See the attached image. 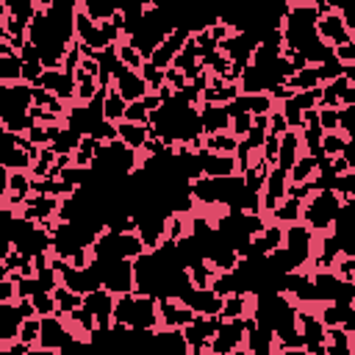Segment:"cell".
<instances>
[{"label": "cell", "mask_w": 355, "mask_h": 355, "mask_svg": "<svg viewBox=\"0 0 355 355\" xmlns=\"http://www.w3.org/2000/svg\"><path fill=\"white\" fill-rule=\"evenodd\" d=\"M341 205H344V197L336 189H319L302 202V222L313 233H324L336 225Z\"/></svg>", "instance_id": "2"}, {"label": "cell", "mask_w": 355, "mask_h": 355, "mask_svg": "<svg viewBox=\"0 0 355 355\" xmlns=\"http://www.w3.org/2000/svg\"><path fill=\"white\" fill-rule=\"evenodd\" d=\"M250 297H252V294H244V291L227 294L219 316H222V319H239V316H247V313H250Z\"/></svg>", "instance_id": "21"}, {"label": "cell", "mask_w": 355, "mask_h": 355, "mask_svg": "<svg viewBox=\"0 0 355 355\" xmlns=\"http://www.w3.org/2000/svg\"><path fill=\"white\" fill-rule=\"evenodd\" d=\"M141 75H144V80H147V86H150V92H158L164 83H166V69H161V67H155L153 61H144V67L139 69Z\"/></svg>", "instance_id": "29"}, {"label": "cell", "mask_w": 355, "mask_h": 355, "mask_svg": "<svg viewBox=\"0 0 355 355\" xmlns=\"http://www.w3.org/2000/svg\"><path fill=\"white\" fill-rule=\"evenodd\" d=\"M166 83H169L175 92H180V89L189 86V78H186L183 69H178V67H166Z\"/></svg>", "instance_id": "34"}, {"label": "cell", "mask_w": 355, "mask_h": 355, "mask_svg": "<svg viewBox=\"0 0 355 355\" xmlns=\"http://www.w3.org/2000/svg\"><path fill=\"white\" fill-rule=\"evenodd\" d=\"M300 330H302V338H305V352H316V355H324L327 347H324V336H327V324L322 322L319 313H311V311H300Z\"/></svg>", "instance_id": "5"}, {"label": "cell", "mask_w": 355, "mask_h": 355, "mask_svg": "<svg viewBox=\"0 0 355 355\" xmlns=\"http://www.w3.org/2000/svg\"><path fill=\"white\" fill-rule=\"evenodd\" d=\"M288 89H294V92H305V89H316V86H322V78H319V67L316 64H308V67H302V69H297L288 80Z\"/></svg>", "instance_id": "17"}, {"label": "cell", "mask_w": 355, "mask_h": 355, "mask_svg": "<svg viewBox=\"0 0 355 355\" xmlns=\"http://www.w3.org/2000/svg\"><path fill=\"white\" fill-rule=\"evenodd\" d=\"M319 36H322L327 44H333V47H338V44H349V42H352L349 28H347L344 17H341L336 8L319 17Z\"/></svg>", "instance_id": "10"}, {"label": "cell", "mask_w": 355, "mask_h": 355, "mask_svg": "<svg viewBox=\"0 0 355 355\" xmlns=\"http://www.w3.org/2000/svg\"><path fill=\"white\" fill-rule=\"evenodd\" d=\"M53 297H55V302H58V316H64V319H67L75 308H80V305H83V294H78V291L67 288L64 283L53 288Z\"/></svg>", "instance_id": "20"}, {"label": "cell", "mask_w": 355, "mask_h": 355, "mask_svg": "<svg viewBox=\"0 0 355 355\" xmlns=\"http://www.w3.org/2000/svg\"><path fill=\"white\" fill-rule=\"evenodd\" d=\"M347 133L344 130H327L324 136H322V153L324 155H341L344 153V147H347Z\"/></svg>", "instance_id": "26"}, {"label": "cell", "mask_w": 355, "mask_h": 355, "mask_svg": "<svg viewBox=\"0 0 355 355\" xmlns=\"http://www.w3.org/2000/svg\"><path fill=\"white\" fill-rule=\"evenodd\" d=\"M80 139H83V136H80V133H75L72 128H61V130L55 133V139H53V144H50V147H53L58 155H61V153H75V150H78V144H80Z\"/></svg>", "instance_id": "25"}, {"label": "cell", "mask_w": 355, "mask_h": 355, "mask_svg": "<svg viewBox=\"0 0 355 355\" xmlns=\"http://www.w3.org/2000/svg\"><path fill=\"white\" fill-rule=\"evenodd\" d=\"M202 155V175L208 178H230V175H241L239 172V161L233 153H211V150H200Z\"/></svg>", "instance_id": "11"}, {"label": "cell", "mask_w": 355, "mask_h": 355, "mask_svg": "<svg viewBox=\"0 0 355 355\" xmlns=\"http://www.w3.org/2000/svg\"><path fill=\"white\" fill-rule=\"evenodd\" d=\"M42 336V316H31V319H22V327H19V338L25 344H36Z\"/></svg>", "instance_id": "30"}, {"label": "cell", "mask_w": 355, "mask_h": 355, "mask_svg": "<svg viewBox=\"0 0 355 355\" xmlns=\"http://www.w3.org/2000/svg\"><path fill=\"white\" fill-rule=\"evenodd\" d=\"M313 175H316V158H313L311 153L300 155V158L294 161V166L288 169V180H291V183H302V180H308V178H313Z\"/></svg>", "instance_id": "23"}, {"label": "cell", "mask_w": 355, "mask_h": 355, "mask_svg": "<svg viewBox=\"0 0 355 355\" xmlns=\"http://www.w3.org/2000/svg\"><path fill=\"white\" fill-rule=\"evenodd\" d=\"M300 144H302V136H300V130H286L283 136H280V153H277V166H283V169H291L294 166V161L300 158Z\"/></svg>", "instance_id": "15"}, {"label": "cell", "mask_w": 355, "mask_h": 355, "mask_svg": "<svg viewBox=\"0 0 355 355\" xmlns=\"http://www.w3.org/2000/svg\"><path fill=\"white\" fill-rule=\"evenodd\" d=\"M219 324H222V316H202V313H197L194 322H189L183 327V333H186V338L191 344V352L211 349V338L219 330Z\"/></svg>", "instance_id": "4"}, {"label": "cell", "mask_w": 355, "mask_h": 355, "mask_svg": "<svg viewBox=\"0 0 355 355\" xmlns=\"http://www.w3.org/2000/svg\"><path fill=\"white\" fill-rule=\"evenodd\" d=\"M158 316H161V327H186L189 322H194L197 311H191L180 297H161Z\"/></svg>", "instance_id": "8"}, {"label": "cell", "mask_w": 355, "mask_h": 355, "mask_svg": "<svg viewBox=\"0 0 355 355\" xmlns=\"http://www.w3.org/2000/svg\"><path fill=\"white\" fill-rule=\"evenodd\" d=\"M75 36H78L80 44H89L92 50H103V47L114 44V42L105 36L103 25H100L94 17H89L83 8H78V17H75Z\"/></svg>", "instance_id": "6"}, {"label": "cell", "mask_w": 355, "mask_h": 355, "mask_svg": "<svg viewBox=\"0 0 355 355\" xmlns=\"http://www.w3.org/2000/svg\"><path fill=\"white\" fill-rule=\"evenodd\" d=\"M125 108H128V100H125L116 89H108V94H105V100H103V114H105V119H111V122L125 119Z\"/></svg>", "instance_id": "22"}, {"label": "cell", "mask_w": 355, "mask_h": 355, "mask_svg": "<svg viewBox=\"0 0 355 355\" xmlns=\"http://www.w3.org/2000/svg\"><path fill=\"white\" fill-rule=\"evenodd\" d=\"M125 119H130V122H150V111H147V105H144V100H133V103H128V108H125Z\"/></svg>", "instance_id": "31"}, {"label": "cell", "mask_w": 355, "mask_h": 355, "mask_svg": "<svg viewBox=\"0 0 355 355\" xmlns=\"http://www.w3.org/2000/svg\"><path fill=\"white\" fill-rule=\"evenodd\" d=\"M286 130H288V119H286V114H283V111H269V133L283 136Z\"/></svg>", "instance_id": "35"}, {"label": "cell", "mask_w": 355, "mask_h": 355, "mask_svg": "<svg viewBox=\"0 0 355 355\" xmlns=\"http://www.w3.org/2000/svg\"><path fill=\"white\" fill-rule=\"evenodd\" d=\"M336 55H338V61H344V64H355V39H352L349 44H338V47H336Z\"/></svg>", "instance_id": "36"}, {"label": "cell", "mask_w": 355, "mask_h": 355, "mask_svg": "<svg viewBox=\"0 0 355 355\" xmlns=\"http://www.w3.org/2000/svg\"><path fill=\"white\" fill-rule=\"evenodd\" d=\"M200 119L205 133H222L230 128V111L222 103H200Z\"/></svg>", "instance_id": "13"}, {"label": "cell", "mask_w": 355, "mask_h": 355, "mask_svg": "<svg viewBox=\"0 0 355 355\" xmlns=\"http://www.w3.org/2000/svg\"><path fill=\"white\" fill-rule=\"evenodd\" d=\"M244 341H247V327H244V316H239V319H222V324H219V330L214 333V338H211V349L208 352H233V349H241L244 347Z\"/></svg>", "instance_id": "3"}, {"label": "cell", "mask_w": 355, "mask_h": 355, "mask_svg": "<svg viewBox=\"0 0 355 355\" xmlns=\"http://www.w3.org/2000/svg\"><path fill=\"white\" fill-rule=\"evenodd\" d=\"M333 169H336V175H347L352 166H349V161L344 155H333Z\"/></svg>", "instance_id": "37"}, {"label": "cell", "mask_w": 355, "mask_h": 355, "mask_svg": "<svg viewBox=\"0 0 355 355\" xmlns=\"http://www.w3.org/2000/svg\"><path fill=\"white\" fill-rule=\"evenodd\" d=\"M324 347L330 355H349L352 352V336L344 330V324H333V327H327Z\"/></svg>", "instance_id": "16"}, {"label": "cell", "mask_w": 355, "mask_h": 355, "mask_svg": "<svg viewBox=\"0 0 355 355\" xmlns=\"http://www.w3.org/2000/svg\"><path fill=\"white\" fill-rule=\"evenodd\" d=\"M277 153H280V136H275V133H266V141H263V150H261V155L275 166L277 164Z\"/></svg>", "instance_id": "33"}, {"label": "cell", "mask_w": 355, "mask_h": 355, "mask_svg": "<svg viewBox=\"0 0 355 355\" xmlns=\"http://www.w3.org/2000/svg\"><path fill=\"white\" fill-rule=\"evenodd\" d=\"M202 147L211 150V153H233L236 155V147H239V136L236 133H205L202 136Z\"/></svg>", "instance_id": "19"}, {"label": "cell", "mask_w": 355, "mask_h": 355, "mask_svg": "<svg viewBox=\"0 0 355 355\" xmlns=\"http://www.w3.org/2000/svg\"><path fill=\"white\" fill-rule=\"evenodd\" d=\"M211 288H214L219 297L236 294V291H239V277H236V272H216L214 280H211Z\"/></svg>", "instance_id": "27"}, {"label": "cell", "mask_w": 355, "mask_h": 355, "mask_svg": "<svg viewBox=\"0 0 355 355\" xmlns=\"http://www.w3.org/2000/svg\"><path fill=\"white\" fill-rule=\"evenodd\" d=\"M280 33H283V47L302 53L308 64H322L336 55V47L319 36V11L313 3H291L283 17Z\"/></svg>", "instance_id": "1"}, {"label": "cell", "mask_w": 355, "mask_h": 355, "mask_svg": "<svg viewBox=\"0 0 355 355\" xmlns=\"http://www.w3.org/2000/svg\"><path fill=\"white\" fill-rule=\"evenodd\" d=\"M8 14H14L17 19H22V22H28L31 25V19H33V14L39 11V3L36 0H3L0 3Z\"/></svg>", "instance_id": "24"}, {"label": "cell", "mask_w": 355, "mask_h": 355, "mask_svg": "<svg viewBox=\"0 0 355 355\" xmlns=\"http://www.w3.org/2000/svg\"><path fill=\"white\" fill-rule=\"evenodd\" d=\"M114 89H116L128 103H133V100H144V94L150 92L144 75H141L139 69H130V67H128L122 75L114 78Z\"/></svg>", "instance_id": "12"}, {"label": "cell", "mask_w": 355, "mask_h": 355, "mask_svg": "<svg viewBox=\"0 0 355 355\" xmlns=\"http://www.w3.org/2000/svg\"><path fill=\"white\" fill-rule=\"evenodd\" d=\"M114 305H116L114 291H108L105 286L83 294V308H89L94 313L97 324H114Z\"/></svg>", "instance_id": "9"}, {"label": "cell", "mask_w": 355, "mask_h": 355, "mask_svg": "<svg viewBox=\"0 0 355 355\" xmlns=\"http://www.w3.org/2000/svg\"><path fill=\"white\" fill-rule=\"evenodd\" d=\"M272 222H280V225H294V222H302V200H294V197H286L272 214Z\"/></svg>", "instance_id": "18"}, {"label": "cell", "mask_w": 355, "mask_h": 355, "mask_svg": "<svg viewBox=\"0 0 355 355\" xmlns=\"http://www.w3.org/2000/svg\"><path fill=\"white\" fill-rule=\"evenodd\" d=\"M116 53H119V61H122L125 67H130V69H141L144 61H147L130 42H119V44H116Z\"/></svg>", "instance_id": "28"}, {"label": "cell", "mask_w": 355, "mask_h": 355, "mask_svg": "<svg viewBox=\"0 0 355 355\" xmlns=\"http://www.w3.org/2000/svg\"><path fill=\"white\" fill-rule=\"evenodd\" d=\"M352 352H355V336H352Z\"/></svg>", "instance_id": "39"}, {"label": "cell", "mask_w": 355, "mask_h": 355, "mask_svg": "<svg viewBox=\"0 0 355 355\" xmlns=\"http://www.w3.org/2000/svg\"><path fill=\"white\" fill-rule=\"evenodd\" d=\"M347 161H349V166L355 169V139H347V147H344V153H341Z\"/></svg>", "instance_id": "38"}, {"label": "cell", "mask_w": 355, "mask_h": 355, "mask_svg": "<svg viewBox=\"0 0 355 355\" xmlns=\"http://www.w3.org/2000/svg\"><path fill=\"white\" fill-rule=\"evenodd\" d=\"M189 36H191V28H186V25H178L158 47H155V53L150 55V61L155 64V67H161V69H166V67H172V61H175V55L183 50V44L189 42Z\"/></svg>", "instance_id": "7"}, {"label": "cell", "mask_w": 355, "mask_h": 355, "mask_svg": "<svg viewBox=\"0 0 355 355\" xmlns=\"http://www.w3.org/2000/svg\"><path fill=\"white\" fill-rule=\"evenodd\" d=\"M116 130H119V139H122V141H125L128 147L139 150V153H141L144 141L150 139V125H144V122H130V119H119V122H116Z\"/></svg>", "instance_id": "14"}, {"label": "cell", "mask_w": 355, "mask_h": 355, "mask_svg": "<svg viewBox=\"0 0 355 355\" xmlns=\"http://www.w3.org/2000/svg\"><path fill=\"white\" fill-rule=\"evenodd\" d=\"M319 122L327 130H341V122H338V108H330V105H322L319 108Z\"/></svg>", "instance_id": "32"}]
</instances>
